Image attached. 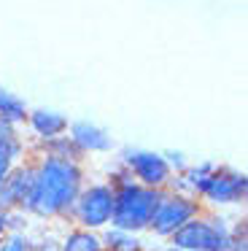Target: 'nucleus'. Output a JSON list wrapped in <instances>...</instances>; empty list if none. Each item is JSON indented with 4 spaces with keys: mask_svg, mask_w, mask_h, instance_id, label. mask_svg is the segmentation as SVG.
<instances>
[{
    "mask_svg": "<svg viewBox=\"0 0 248 251\" xmlns=\"http://www.w3.org/2000/svg\"><path fill=\"white\" fill-rule=\"evenodd\" d=\"M165 251H183V249H175V246H167Z\"/></svg>",
    "mask_w": 248,
    "mask_h": 251,
    "instance_id": "b1692460",
    "label": "nucleus"
},
{
    "mask_svg": "<svg viewBox=\"0 0 248 251\" xmlns=\"http://www.w3.org/2000/svg\"><path fill=\"white\" fill-rule=\"evenodd\" d=\"M100 238L105 251H143V238L135 232H127V229H119V227H105L100 229Z\"/></svg>",
    "mask_w": 248,
    "mask_h": 251,
    "instance_id": "2eb2a0df",
    "label": "nucleus"
},
{
    "mask_svg": "<svg viewBox=\"0 0 248 251\" xmlns=\"http://www.w3.org/2000/svg\"><path fill=\"white\" fill-rule=\"evenodd\" d=\"M226 251H248V222H246V216H235V219H232Z\"/></svg>",
    "mask_w": 248,
    "mask_h": 251,
    "instance_id": "dca6fc26",
    "label": "nucleus"
},
{
    "mask_svg": "<svg viewBox=\"0 0 248 251\" xmlns=\"http://www.w3.org/2000/svg\"><path fill=\"white\" fill-rule=\"evenodd\" d=\"M68 125H70V119L62 114V111L46 108V105L30 108V114H27V122H25L27 132H30L35 141H49V138L65 135V132H68Z\"/></svg>",
    "mask_w": 248,
    "mask_h": 251,
    "instance_id": "9d476101",
    "label": "nucleus"
},
{
    "mask_svg": "<svg viewBox=\"0 0 248 251\" xmlns=\"http://www.w3.org/2000/svg\"><path fill=\"white\" fill-rule=\"evenodd\" d=\"M59 251H105L100 232L95 229H84V227H68V232L62 235V246Z\"/></svg>",
    "mask_w": 248,
    "mask_h": 251,
    "instance_id": "4468645a",
    "label": "nucleus"
},
{
    "mask_svg": "<svg viewBox=\"0 0 248 251\" xmlns=\"http://www.w3.org/2000/svg\"><path fill=\"white\" fill-rule=\"evenodd\" d=\"M105 184L111 186L113 192H119V189H124V186L135 184V181H132V173H129V168H127V165L116 162V165H113V168H108Z\"/></svg>",
    "mask_w": 248,
    "mask_h": 251,
    "instance_id": "6ab92c4d",
    "label": "nucleus"
},
{
    "mask_svg": "<svg viewBox=\"0 0 248 251\" xmlns=\"http://www.w3.org/2000/svg\"><path fill=\"white\" fill-rule=\"evenodd\" d=\"M32 181H35V159L32 157L11 165L8 176L0 184V205H3V211L25 208L30 189H32Z\"/></svg>",
    "mask_w": 248,
    "mask_h": 251,
    "instance_id": "6e6552de",
    "label": "nucleus"
},
{
    "mask_svg": "<svg viewBox=\"0 0 248 251\" xmlns=\"http://www.w3.org/2000/svg\"><path fill=\"white\" fill-rule=\"evenodd\" d=\"M162 189H151V186L129 184L116 192L113 197V219L111 224L127 232H149L151 216H154L156 205H159Z\"/></svg>",
    "mask_w": 248,
    "mask_h": 251,
    "instance_id": "7ed1b4c3",
    "label": "nucleus"
},
{
    "mask_svg": "<svg viewBox=\"0 0 248 251\" xmlns=\"http://www.w3.org/2000/svg\"><path fill=\"white\" fill-rule=\"evenodd\" d=\"M30 157H54V159H65V162H78L84 165V154L78 151L73 141L65 135H57V138H49V141H35L30 143Z\"/></svg>",
    "mask_w": 248,
    "mask_h": 251,
    "instance_id": "9b49d317",
    "label": "nucleus"
},
{
    "mask_svg": "<svg viewBox=\"0 0 248 251\" xmlns=\"http://www.w3.org/2000/svg\"><path fill=\"white\" fill-rule=\"evenodd\" d=\"M68 138L78 146V151L84 154V157H89V154H108V151H113L111 132H108L102 125L89 122V119L70 122V125H68Z\"/></svg>",
    "mask_w": 248,
    "mask_h": 251,
    "instance_id": "1a4fd4ad",
    "label": "nucleus"
},
{
    "mask_svg": "<svg viewBox=\"0 0 248 251\" xmlns=\"http://www.w3.org/2000/svg\"><path fill=\"white\" fill-rule=\"evenodd\" d=\"M116 162L127 165L132 181L140 186H151V189H165L167 181L173 178V170L167 168L162 151L154 149H140V146H124L119 149V159Z\"/></svg>",
    "mask_w": 248,
    "mask_h": 251,
    "instance_id": "0eeeda50",
    "label": "nucleus"
},
{
    "mask_svg": "<svg viewBox=\"0 0 248 251\" xmlns=\"http://www.w3.org/2000/svg\"><path fill=\"white\" fill-rule=\"evenodd\" d=\"M205 208L194 195H178V192H165L162 189L159 205H156L154 216H151L149 232L154 238H170L175 229H181L186 222L199 216Z\"/></svg>",
    "mask_w": 248,
    "mask_h": 251,
    "instance_id": "423d86ee",
    "label": "nucleus"
},
{
    "mask_svg": "<svg viewBox=\"0 0 248 251\" xmlns=\"http://www.w3.org/2000/svg\"><path fill=\"white\" fill-rule=\"evenodd\" d=\"M8 170H11V162H8V159L0 157V184H3V178L8 176Z\"/></svg>",
    "mask_w": 248,
    "mask_h": 251,
    "instance_id": "4be33fe9",
    "label": "nucleus"
},
{
    "mask_svg": "<svg viewBox=\"0 0 248 251\" xmlns=\"http://www.w3.org/2000/svg\"><path fill=\"white\" fill-rule=\"evenodd\" d=\"M232 219L224 211H202L170 235V246L183 251H226Z\"/></svg>",
    "mask_w": 248,
    "mask_h": 251,
    "instance_id": "f03ea898",
    "label": "nucleus"
},
{
    "mask_svg": "<svg viewBox=\"0 0 248 251\" xmlns=\"http://www.w3.org/2000/svg\"><path fill=\"white\" fill-rule=\"evenodd\" d=\"M162 157H165L167 168H170L173 173H183V168L189 165V157L183 151H178V149H167V151H162Z\"/></svg>",
    "mask_w": 248,
    "mask_h": 251,
    "instance_id": "412c9836",
    "label": "nucleus"
},
{
    "mask_svg": "<svg viewBox=\"0 0 248 251\" xmlns=\"http://www.w3.org/2000/svg\"><path fill=\"white\" fill-rule=\"evenodd\" d=\"M0 157L8 159L11 165H16V162L30 157V143H25L22 127L0 122Z\"/></svg>",
    "mask_w": 248,
    "mask_h": 251,
    "instance_id": "f8f14e48",
    "label": "nucleus"
},
{
    "mask_svg": "<svg viewBox=\"0 0 248 251\" xmlns=\"http://www.w3.org/2000/svg\"><path fill=\"white\" fill-rule=\"evenodd\" d=\"M35 159V181L25 208L35 222L62 219L68 222L78 192L86 184V170L78 162H65L54 157H32Z\"/></svg>",
    "mask_w": 248,
    "mask_h": 251,
    "instance_id": "f257e3e1",
    "label": "nucleus"
},
{
    "mask_svg": "<svg viewBox=\"0 0 248 251\" xmlns=\"http://www.w3.org/2000/svg\"><path fill=\"white\" fill-rule=\"evenodd\" d=\"M202 208H229V205H246L248 197V176L232 165H216L192 192Z\"/></svg>",
    "mask_w": 248,
    "mask_h": 251,
    "instance_id": "20e7f679",
    "label": "nucleus"
},
{
    "mask_svg": "<svg viewBox=\"0 0 248 251\" xmlns=\"http://www.w3.org/2000/svg\"><path fill=\"white\" fill-rule=\"evenodd\" d=\"M27 114H30L27 100L19 98L16 92H11V89H5L3 84H0V122L14 125V127H25Z\"/></svg>",
    "mask_w": 248,
    "mask_h": 251,
    "instance_id": "ddd939ff",
    "label": "nucleus"
},
{
    "mask_svg": "<svg viewBox=\"0 0 248 251\" xmlns=\"http://www.w3.org/2000/svg\"><path fill=\"white\" fill-rule=\"evenodd\" d=\"M32 222H35V219L27 211H22V208L5 211V232H30Z\"/></svg>",
    "mask_w": 248,
    "mask_h": 251,
    "instance_id": "a211bd4d",
    "label": "nucleus"
},
{
    "mask_svg": "<svg viewBox=\"0 0 248 251\" xmlns=\"http://www.w3.org/2000/svg\"><path fill=\"white\" fill-rule=\"evenodd\" d=\"M113 197H116V192L105 181H86L84 189L75 197L73 208H70L68 222H73L75 227H84V229H95V232L111 227Z\"/></svg>",
    "mask_w": 248,
    "mask_h": 251,
    "instance_id": "39448f33",
    "label": "nucleus"
},
{
    "mask_svg": "<svg viewBox=\"0 0 248 251\" xmlns=\"http://www.w3.org/2000/svg\"><path fill=\"white\" fill-rule=\"evenodd\" d=\"M0 251H30V232H5L0 238Z\"/></svg>",
    "mask_w": 248,
    "mask_h": 251,
    "instance_id": "aec40b11",
    "label": "nucleus"
},
{
    "mask_svg": "<svg viewBox=\"0 0 248 251\" xmlns=\"http://www.w3.org/2000/svg\"><path fill=\"white\" fill-rule=\"evenodd\" d=\"M59 246H62V235L59 232H51V229L38 235L30 232V251H59Z\"/></svg>",
    "mask_w": 248,
    "mask_h": 251,
    "instance_id": "f3484780",
    "label": "nucleus"
},
{
    "mask_svg": "<svg viewBox=\"0 0 248 251\" xmlns=\"http://www.w3.org/2000/svg\"><path fill=\"white\" fill-rule=\"evenodd\" d=\"M5 235V211H3V205H0V238Z\"/></svg>",
    "mask_w": 248,
    "mask_h": 251,
    "instance_id": "5701e85b",
    "label": "nucleus"
}]
</instances>
